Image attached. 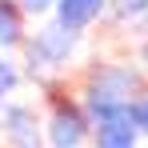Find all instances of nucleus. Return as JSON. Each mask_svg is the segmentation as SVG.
Listing matches in <instances>:
<instances>
[{
    "label": "nucleus",
    "mask_w": 148,
    "mask_h": 148,
    "mask_svg": "<svg viewBox=\"0 0 148 148\" xmlns=\"http://www.w3.org/2000/svg\"><path fill=\"white\" fill-rule=\"evenodd\" d=\"M20 40V16L8 0H0V44H16Z\"/></svg>",
    "instance_id": "4"
},
{
    "label": "nucleus",
    "mask_w": 148,
    "mask_h": 148,
    "mask_svg": "<svg viewBox=\"0 0 148 148\" xmlns=\"http://www.w3.org/2000/svg\"><path fill=\"white\" fill-rule=\"evenodd\" d=\"M128 120H132V128H144L148 132V100H132L128 104Z\"/></svg>",
    "instance_id": "6"
},
{
    "label": "nucleus",
    "mask_w": 148,
    "mask_h": 148,
    "mask_svg": "<svg viewBox=\"0 0 148 148\" xmlns=\"http://www.w3.org/2000/svg\"><path fill=\"white\" fill-rule=\"evenodd\" d=\"M100 4H104V0H60V20H64V28L88 24L100 12Z\"/></svg>",
    "instance_id": "2"
},
{
    "label": "nucleus",
    "mask_w": 148,
    "mask_h": 148,
    "mask_svg": "<svg viewBox=\"0 0 148 148\" xmlns=\"http://www.w3.org/2000/svg\"><path fill=\"white\" fill-rule=\"evenodd\" d=\"M52 0H24V8H32V12H40V8H48Z\"/></svg>",
    "instance_id": "9"
},
{
    "label": "nucleus",
    "mask_w": 148,
    "mask_h": 148,
    "mask_svg": "<svg viewBox=\"0 0 148 148\" xmlns=\"http://www.w3.org/2000/svg\"><path fill=\"white\" fill-rule=\"evenodd\" d=\"M80 128H84V124H80L76 112H60V116L52 120V144H56V148H76L80 136H84Z\"/></svg>",
    "instance_id": "1"
},
{
    "label": "nucleus",
    "mask_w": 148,
    "mask_h": 148,
    "mask_svg": "<svg viewBox=\"0 0 148 148\" xmlns=\"http://www.w3.org/2000/svg\"><path fill=\"white\" fill-rule=\"evenodd\" d=\"M12 80H16V72H12V64H4V60H0V96H4V92L12 88Z\"/></svg>",
    "instance_id": "8"
},
{
    "label": "nucleus",
    "mask_w": 148,
    "mask_h": 148,
    "mask_svg": "<svg viewBox=\"0 0 148 148\" xmlns=\"http://www.w3.org/2000/svg\"><path fill=\"white\" fill-rule=\"evenodd\" d=\"M8 124H12L8 132H12L20 144H32V132H28V112H24V108H12V112H8Z\"/></svg>",
    "instance_id": "5"
},
{
    "label": "nucleus",
    "mask_w": 148,
    "mask_h": 148,
    "mask_svg": "<svg viewBox=\"0 0 148 148\" xmlns=\"http://www.w3.org/2000/svg\"><path fill=\"white\" fill-rule=\"evenodd\" d=\"M144 60H148V52H144Z\"/></svg>",
    "instance_id": "10"
},
{
    "label": "nucleus",
    "mask_w": 148,
    "mask_h": 148,
    "mask_svg": "<svg viewBox=\"0 0 148 148\" xmlns=\"http://www.w3.org/2000/svg\"><path fill=\"white\" fill-rule=\"evenodd\" d=\"M148 8V0H120V16H140Z\"/></svg>",
    "instance_id": "7"
},
{
    "label": "nucleus",
    "mask_w": 148,
    "mask_h": 148,
    "mask_svg": "<svg viewBox=\"0 0 148 148\" xmlns=\"http://www.w3.org/2000/svg\"><path fill=\"white\" fill-rule=\"evenodd\" d=\"M36 48L48 52L52 60H64L68 52H72V32L60 24V28H48V32H40V40H36Z\"/></svg>",
    "instance_id": "3"
}]
</instances>
